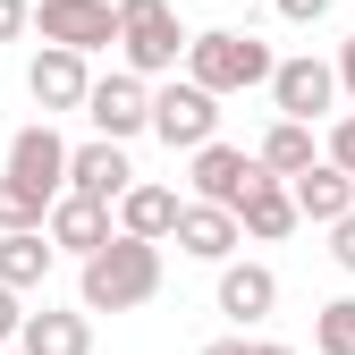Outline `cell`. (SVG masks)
Here are the masks:
<instances>
[{"label": "cell", "mask_w": 355, "mask_h": 355, "mask_svg": "<svg viewBox=\"0 0 355 355\" xmlns=\"http://www.w3.org/2000/svg\"><path fill=\"white\" fill-rule=\"evenodd\" d=\"M161 296V245L110 229L94 254H76V304L85 313H136Z\"/></svg>", "instance_id": "cell-1"}, {"label": "cell", "mask_w": 355, "mask_h": 355, "mask_svg": "<svg viewBox=\"0 0 355 355\" xmlns=\"http://www.w3.org/2000/svg\"><path fill=\"white\" fill-rule=\"evenodd\" d=\"M187 76L203 94H254L271 76V42L262 34H237V26H211V34H187Z\"/></svg>", "instance_id": "cell-2"}, {"label": "cell", "mask_w": 355, "mask_h": 355, "mask_svg": "<svg viewBox=\"0 0 355 355\" xmlns=\"http://www.w3.org/2000/svg\"><path fill=\"white\" fill-rule=\"evenodd\" d=\"M119 60L136 76H178L187 60V26L169 0H119Z\"/></svg>", "instance_id": "cell-3"}, {"label": "cell", "mask_w": 355, "mask_h": 355, "mask_svg": "<svg viewBox=\"0 0 355 355\" xmlns=\"http://www.w3.org/2000/svg\"><path fill=\"white\" fill-rule=\"evenodd\" d=\"M153 136L169 144V153H195V144H211L220 136V94H203L195 76H169L161 94H153Z\"/></svg>", "instance_id": "cell-4"}, {"label": "cell", "mask_w": 355, "mask_h": 355, "mask_svg": "<svg viewBox=\"0 0 355 355\" xmlns=\"http://www.w3.org/2000/svg\"><path fill=\"white\" fill-rule=\"evenodd\" d=\"M34 34L94 60V51L119 42V0H34Z\"/></svg>", "instance_id": "cell-5"}, {"label": "cell", "mask_w": 355, "mask_h": 355, "mask_svg": "<svg viewBox=\"0 0 355 355\" xmlns=\"http://www.w3.org/2000/svg\"><path fill=\"white\" fill-rule=\"evenodd\" d=\"M85 119H94V136H110V144L144 136V119H153V85H144L136 68H110V76L85 85Z\"/></svg>", "instance_id": "cell-6"}, {"label": "cell", "mask_w": 355, "mask_h": 355, "mask_svg": "<svg viewBox=\"0 0 355 355\" xmlns=\"http://www.w3.org/2000/svg\"><path fill=\"white\" fill-rule=\"evenodd\" d=\"M187 161H195V169H187V178H195V195H203V203H220V211H237V203L262 187V178H271L245 144H220V136H211V144H195Z\"/></svg>", "instance_id": "cell-7"}, {"label": "cell", "mask_w": 355, "mask_h": 355, "mask_svg": "<svg viewBox=\"0 0 355 355\" xmlns=\"http://www.w3.org/2000/svg\"><path fill=\"white\" fill-rule=\"evenodd\" d=\"M262 85H271V110L279 119H322V110H338V68L313 60V51H304V60H271Z\"/></svg>", "instance_id": "cell-8"}, {"label": "cell", "mask_w": 355, "mask_h": 355, "mask_svg": "<svg viewBox=\"0 0 355 355\" xmlns=\"http://www.w3.org/2000/svg\"><path fill=\"white\" fill-rule=\"evenodd\" d=\"M85 85H94V68H85V51H68V42H42V51L26 60V94H34L42 119L85 110Z\"/></svg>", "instance_id": "cell-9"}, {"label": "cell", "mask_w": 355, "mask_h": 355, "mask_svg": "<svg viewBox=\"0 0 355 355\" xmlns=\"http://www.w3.org/2000/svg\"><path fill=\"white\" fill-rule=\"evenodd\" d=\"M9 178H26L34 195H60V187H68V144H60L51 119H34V127L9 136Z\"/></svg>", "instance_id": "cell-10"}, {"label": "cell", "mask_w": 355, "mask_h": 355, "mask_svg": "<svg viewBox=\"0 0 355 355\" xmlns=\"http://www.w3.org/2000/svg\"><path fill=\"white\" fill-rule=\"evenodd\" d=\"M237 237H245V229H237V211H220V203H203V195L178 203V229H169L178 254H195V262H229Z\"/></svg>", "instance_id": "cell-11"}, {"label": "cell", "mask_w": 355, "mask_h": 355, "mask_svg": "<svg viewBox=\"0 0 355 355\" xmlns=\"http://www.w3.org/2000/svg\"><path fill=\"white\" fill-rule=\"evenodd\" d=\"M136 187V169H127V144L94 136V144H68V195H94V203H119Z\"/></svg>", "instance_id": "cell-12"}, {"label": "cell", "mask_w": 355, "mask_h": 355, "mask_svg": "<svg viewBox=\"0 0 355 355\" xmlns=\"http://www.w3.org/2000/svg\"><path fill=\"white\" fill-rule=\"evenodd\" d=\"M119 229V220H110V203H94V195H51V211H42V237H51L60 254H94L102 237Z\"/></svg>", "instance_id": "cell-13"}, {"label": "cell", "mask_w": 355, "mask_h": 355, "mask_svg": "<svg viewBox=\"0 0 355 355\" xmlns=\"http://www.w3.org/2000/svg\"><path fill=\"white\" fill-rule=\"evenodd\" d=\"M17 347L26 355H94V313H60V304H42V313H26L17 322Z\"/></svg>", "instance_id": "cell-14"}, {"label": "cell", "mask_w": 355, "mask_h": 355, "mask_svg": "<svg viewBox=\"0 0 355 355\" xmlns=\"http://www.w3.org/2000/svg\"><path fill=\"white\" fill-rule=\"evenodd\" d=\"M271 304H279L271 262H220V313L229 322H271Z\"/></svg>", "instance_id": "cell-15"}, {"label": "cell", "mask_w": 355, "mask_h": 355, "mask_svg": "<svg viewBox=\"0 0 355 355\" xmlns=\"http://www.w3.org/2000/svg\"><path fill=\"white\" fill-rule=\"evenodd\" d=\"M288 195H296V220H322V229H330L338 211H355V178L338 161H313V169L288 178Z\"/></svg>", "instance_id": "cell-16"}, {"label": "cell", "mask_w": 355, "mask_h": 355, "mask_svg": "<svg viewBox=\"0 0 355 355\" xmlns=\"http://www.w3.org/2000/svg\"><path fill=\"white\" fill-rule=\"evenodd\" d=\"M110 220H119L127 237H153V245H169V229H178V187H144V178H136V187L110 203Z\"/></svg>", "instance_id": "cell-17"}, {"label": "cell", "mask_w": 355, "mask_h": 355, "mask_svg": "<svg viewBox=\"0 0 355 355\" xmlns=\"http://www.w3.org/2000/svg\"><path fill=\"white\" fill-rule=\"evenodd\" d=\"M237 229H245L254 245H279V237L296 229V195H288V178H262V187L237 203Z\"/></svg>", "instance_id": "cell-18"}, {"label": "cell", "mask_w": 355, "mask_h": 355, "mask_svg": "<svg viewBox=\"0 0 355 355\" xmlns=\"http://www.w3.org/2000/svg\"><path fill=\"white\" fill-rule=\"evenodd\" d=\"M51 262H60V245L42 237V229H0V279H9L17 296L51 279Z\"/></svg>", "instance_id": "cell-19"}, {"label": "cell", "mask_w": 355, "mask_h": 355, "mask_svg": "<svg viewBox=\"0 0 355 355\" xmlns=\"http://www.w3.org/2000/svg\"><path fill=\"white\" fill-rule=\"evenodd\" d=\"M254 161L271 169V178H296V169H313L322 144H313V119H271V136L254 144Z\"/></svg>", "instance_id": "cell-20"}, {"label": "cell", "mask_w": 355, "mask_h": 355, "mask_svg": "<svg viewBox=\"0 0 355 355\" xmlns=\"http://www.w3.org/2000/svg\"><path fill=\"white\" fill-rule=\"evenodd\" d=\"M42 211H51V195H34L26 178L0 169V229H42Z\"/></svg>", "instance_id": "cell-21"}, {"label": "cell", "mask_w": 355, "mask_h": 355, "mask_svg": "<svg viewBox=\"0 0 355 355\" xmlns=\"http://www.w3.org/2000/svg\"><path fill=\"white\" fill-rule=\"evenodd\" d=\"M313 347L322 355H355V296H338V304L313 313Z\"/></svg>", "instance_id": "cell-22"}, {"label": "cell", "mask_w": 355, "mask_h": 355, "mask_svg": "<svg viewBox=\"0 0 355 355\" xmlns=\"http://www.w3.org/2000/svg\"><path fill=\"white\" fill-rule=\"evenodd\" d=\"M322 161H338V169L355 178V110H347V119H330V136H322Z\"/></svg>", "instance_id": "cell-23"}, {"label": "cell", "mask_w": 355, "mask_h": 355, "mask_svg": "<svg viewBox=\"0 0 355 355\" xmlns=\"http://www.w3.org/2000/svg\"><path fill=\"white\" fill-rule=\"evenodd\" d=\"M330 262L355 279V211H338V220H330Z\"/></svg>", "instance_id": "cell-24"}, {"label": "cell", "mask_w": 355, "mask_h": 355, "mask_svg": "<svg viewBox=\"0 0 355 355\" xmlns=\"http://www.w3.org/2000/svg\"><path fill=\"white\" fill-rule=\"evenodd\" d=\"M17 322H26V304H17L9 279H0V347H17Z\"/></svg>", "instance_id": "cell-25"}, {"label": "cell", "mask_w": 355, "mask_h": 355, "mask_svg": "<svg viewBox=\"0 0 355 355\" xmlns=\"http://www.w3.org/2000/svg\"><path fill=\"white\" fill-rule=\"evenodd\" d=\"M34 26V0H0V42H17Z\"/></svg>", "instance_id": "cell-26"}, {"label": "cell", "mask_w": 355, "mask_h": 355, "mask_svg": "<svg viewBox=\"0 0 355 355\" xmlns=\"http://www.w3.org/2000/svg\"><path fill=\"white\" fill-rule=\"evenodd\" d=\"M279 17H288V26H322V17H330V0H279Z\"/></svg>", "instance_id": "cell-27"}, {"label": "cell", "mask_w": 355, "mask_h": 355, "mask_svg": "<svg viewBox=\"0 0 355 355\" xmlns=\"http://www.w3.org/2000/svg\"><path fill=\"white\" fill-rule=\"evenodd\" d=\"M330 68H338V94H347V102H355V34H347V42H338V60H330Z\"/></svg>", "instance_id": "cell-28"}, {"label": "cell", "mask_w": 355, "mask_h": 355, "mask_svg": "<svg viewBox=\"0 0 355 355\" xmlns=\"http://www.w3.org/2000/svg\"><path fill=\"white\" fill-rule=\"evenodd\" d=\"M245 355H296V347H279V338H254V347H245Z\"/></svg>", "instance_id": "cell-29"}, {"label": "cell", "mask_w": 355, "mask_h": 355, "mask_svg": "<svg viewBox=\"0 0 355 355\" xmlns=\"http://www.w3.org/2000/svg\"><path fill=\"white\" fill-rule=\"evenodd\" d=\"M203 355H245V338H211V347H203Z\"/></svg>", "instance_id": "cell-30"}]
</instances>
